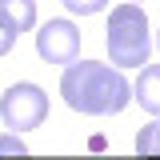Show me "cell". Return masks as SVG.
Returning <instances> with one entry per match:
<instances>
[{"mask_svg": "<svg viewBox=\"0 0 160 160\" xmlns=\"http://www.w3.org/2000/svg\"><path fill=\"white\" fill-rule=\"evenodd\" d=\"M60 96L80 116H120L132 100V84L116 64L72 60L60 72Z\"/></svg>", "mask_w": 160, "mask_h": 160, "instance_id": "1", "label": "cell"}, {"mask_svg": "<svg viewBox=\"0 0 160 160\" xmlns=\"http://www.w3.org/2000/svg\"><path fill=\"white\" fill-rule=\"evenodd\" d=\"M104 44H108V56L116 68H144L148 64L152 36H148V16L136 0L112 8L108 28H104Z\"/></svg>", "mask_w": 160, "mask_h": 160, "instance_id": "2", "label": "cell"}, {"mask_svg": "<svg viewBox=\"0 0 160 160\" xmlns=\"http://www.w3.org/2000/svg\"><path fill=\"white\" fill-rule=\"evenodd\" d=\"M44 116H48V92H44L40 84L20 80V84H8V92L0 96V120H4V128H12V132L40 128Z\"/></svg>", "mask_w": 160, "mask_h": 160, "instance_id": "3", "label": "cell"}, {"mask_svg": "<svg viewBox=\"0 0 160 160\" xmlns=\"http://www.w3.org/2000/svg\"><path fill=\"white\" fill-rule=\"evenodd\" d=\"M36 52L44 64H72L80 56V28L72 20H44L36 32Z\"/></svg>", "mask_w": 160, "mask_h": 160, "instance_id": "4", "label": "cell"}, {"mask_svg": "<svg viewBox=\"0 0 160 160\" xmlns=\"http://www.w3.org/2000/svg\"><path fill=\"white\" fill-rule=\"evenodd\" d=\"M132 100L148 116H160V64H144L136 84H132Z\"/></svg>", "mask_w": 160, "mask_h": 160, "instance_id": "5", "label": "cell"}, {"mask_svg": "<svg viewBox=\"0 0 160 160\" xmlns=\"http://www.w3.org/2000/svg\"><path fill=\"white\" fill-rule=\"evenodd\" d=\"M0 20L12 28V32H28L36 24V0H0Z\"/></svg>", "mask_w": 160, "mask_h": 160, "instance_id": "6", "label": "cell"}, {"mask_svg": "<svg viewBox=\"0 0 160 160\" xmlns=\"http://www.w3.org/2000/svg\"><path fill=\"white\" fill-rule=\"evenodd\" d=\"M136 152L140 156H160V116L136 132Z\"/></svg>", "mask_w": 160, "mask_h": 160, "instance_id": "7", "label": "cell"}, {"mask_svg": "<svg viewBox=\"0 0 160 160\" xmlns=\"http://www.w3.org/2000/svg\"><path fill=\"white\" fill-rule=\"evenodd\" d=\"M104 4L108 0H64V8L76 16H96V12H104Z\"/></svg>", "mask_w": 160, "mask_h": 160, "instance_id": "8", "label": "cell"}, {"mask_svg": "<svg viewBox=\"0 0 160 160\" xmlns=\"http://www.w3.org/2000/svg\"><path fill=\"white\" fill-rule=\"evenodd\" d=\"M4 152H16V156H24V152H28V144H24L16 132H12V136H0V156H4Z\"/></svg>", "mask_w": 160, "mask_h": 160, "instance_id": "9", "label": "cell"}, {"mask_svg": "<svg viewBox=\"0 0 160 160\" xmlns=\"http://www.w3.org/2000/svg\"><path fill=\"white\" fill-rule=\"evenodd\" d=\"M12 44H16V32L0 20V56H8V52H12Z\"/></svg>", "mask_w": 160, "mask_h": 160, "instance_id": "10", "label": "cell"}, {"mask_svg": "<svg viewBox=\"0 0 160 160\" xmlns=\"http://www.w3.org/2000/svg\"><path fill=\"white\" fill-rule=\"evenodd\" d=\"M156 48H160V32H156Z\"/></svg>", "mask_w": 160, "mask_h": 160, "instance_id": "11", "label": "cell"}, {"mask_svg": "<svg viewBox=\"0 0 160 160\" xmlns=\"http://www.w3.org/2000/svg\"><path fill=\"white\" fill-rule=\"evenodd\" d=\"M136 4H140V0H136Z\"/></svg>", "mask_w": 160, "mask_h": 160, "instance_id": "12", "label": "cell"}]
</instances>
